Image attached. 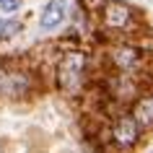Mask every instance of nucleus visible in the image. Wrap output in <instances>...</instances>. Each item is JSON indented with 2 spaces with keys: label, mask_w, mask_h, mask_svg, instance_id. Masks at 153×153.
<instances>
[{
  "label": "nucleus",
  "mask_w": 153,
  "mask_h": 153,
  "mask_svg": "<svg viewBox=\"0 0 153 153\" xmlns=\"http://www.w3.org/2000/svg\"><path fill=\"white\" fill-rule=\"evenodd\" d=\"M143 135V130L140 125L135 122V117L130 112H122L114 117L112 127H109V137H112V145L114 148H120V151H130V148H135L137 140Z\"/></svg>",
  "instance_id": "nucleus-3"
},
{
  "label": "nucleus",
  "mask_w": 153,
  "mask_h": 153,
  "mask_svg": "<svg viewBox=\"0 0 153 153\" xmlns=\"http://www.w3.org/2000/svg\"><path fill=\"white\" fill-rule=\"evenodd\" d=\"M101 21H104V29L125 34V31H130V26L135 21V10L125 0H106L101 5Z\"/></svg>",
  "instance_id": "nucleus-4"
},
{
  "label": "nucleus",
  "mask_w": 153,
  "mask_h": 153,
  "mask_svg": "<svg viewBox=\"0 0 153 153\" xmlns=\"http://www.w3.org/2000/svg\"><path fill=\"white\" fill-rule=\"evenodd\" d=\"M65 16H68V5H65V0H49L47 5H44V10H42L39 24H42L44 31H52V29H57V26L65 21Z\"/></svg>",
  "instance_id": "nucleus-6"
},
{
  "label": "nucleus",
  "mask_w": 153,
  "mask_h": 153,
  "mask_svg": "<svg viewBox=\"0 0 153 153\" xmlns=\"http://www.w3.org/2000/svg\"><path fill=\"white\" fill-rule=\"evenodd\" d=\"M3 75H5V68H3V65H0V81H3Z\"/></svg>",
  "instance_id": "nucleus-8"
},
{
  "label": "nucleus",
  "mask_w": 153,
  "mask_h": 153,
  "mask_svg": "<svg viewBox=\"0 0 153 153\" xmlns=\"http://www.w3.org/2000/svg\"><path fill=\"white\" fill-rule=\"evenodd\" d=\"M18 5H21V0H0V13L10 16L13 10H18Z\"/></svg>",
  "instance_id": "nucleus-7"
},
{
  "label": "nucleus",
  "mask_w": 153,
  "mask_h": 153,
  "mask_svg": "<svg viewBox=\"0 0 153 153\" xmlns=\"http://www.w3.org/2000/svg\"><path fill=\"white\" fill-rule=\"evenodd\" d=\"M83 70H86V55L73 49L65 52L57 62V83L65 94H78L83 86Z\"/></svg>",
  "instance_id": "nucleus-2"
},
{
  "label": "nucleus",
  "mask_w": 153,
  "mask_h": 153,
  "mask_svg": "<svg viewBox=\"0 0 153 153\" xmlns=\"http://www.w3.org/2000/svg\"><path fill=\"white\" fill-rule=\"evenodd\" d=\"M106 60L120 75H135L145 65V52L140 44H132V42H114L106 49Z\"/></svg>",
  "instance_id": "nucleus-1"
},
{
  "label": "nucleus",
  "mask_w": 153,
  "mask_h": 153,
  "mask_svg": "<svg viewBox=\"0 0 153 153\" xmlns=\"http://www.w3.org/2000/svg\"><path fill=\"white\" fill-rule=\"evenodd\" d=\"M130 114L135 117V122L140 125V130H151L153 127V91H145V94H140V96L132 101V109H130Z\"/></svg>",
  "instance_id": "nucleus-5"
}]
</instances>
